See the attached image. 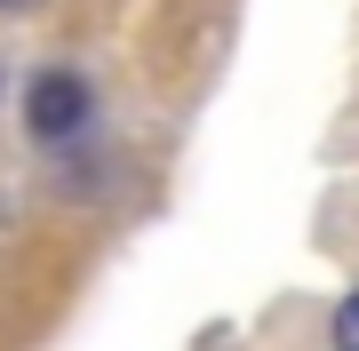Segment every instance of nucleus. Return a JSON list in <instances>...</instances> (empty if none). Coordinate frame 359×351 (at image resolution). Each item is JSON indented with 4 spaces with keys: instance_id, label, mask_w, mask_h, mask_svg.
<instances>
[{
    "instance_id": "obj_1",
    "label": "nucleus",
    "mask_w": 359,
    "mask_h": 351,
    "mask_svg": "<svg viewBox=\"0 0 359 351\" xmlns=\"http://www.w3.org/2000/svg\"><path fill=\"white\" fill-rule=\"evenodd\" d=\"M25 128L40 144H65L88 128V80L80 72H40L32 88H25Z\"/></svg>"
},
{
    "instance_id": "obj_2",
    "label": "nucleus",
    "mask_w": 359,
    "mask_h": 351,
    "mask_svg": "<svg viewBox=\"0 0 359 351\" xmlns=\"http://www.w3.org/2000/svg\"><path fill=\"white\" fill-rule=\"evenodd\" d=\"M335 351H359V287L335 303Z\"/></svg>"
}]
</instances>
